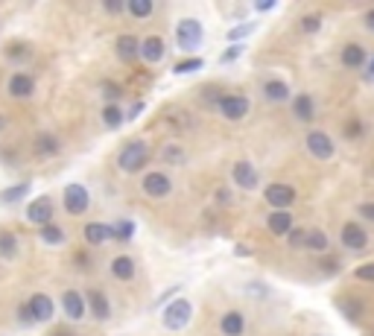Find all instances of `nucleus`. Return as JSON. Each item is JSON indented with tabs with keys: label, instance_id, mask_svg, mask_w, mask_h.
<instances>
[{
	"label": "nucleus",
	"instance_id": "1",
	"mask_svg": "<svg viewBox=\"0 0 374 336\" xmlns=\"http://www.w3.org/2000/svg\"><path fill=\"white\" fill-rule=\"evenodd\" d=\"M149 158V144L147 141H129L123 144V149L117 152V167H120L123 173H141V167L147 164Z\"/></svg>",
	"mask_w": 374,
	"mask_h": 336
},
{
	"label": "nucleus",
	"instance_id": "2",
	"mask_svg": "<svg viewBox=\"0 0 374 336\" xmlns=\"http://www.w3.org/2000/svg\"><path fill=\"white\" fill-rule=\"evenodd\" d=\"M202 38H205V30H202V21H196V18H182L179 24H175V44L185 53H193L202 47Z\"/></svg>",
	"mask_w": 374,
	"mask_h": 336
},
{
	"label": "nucleus",
	"instance_id": "3",
	"mask_svg": "<svg viewBox=\"0 0 374 336\" xmlns=\"http://www.w3.org/2000/svg\"><path fill=\"white\" fill-rule=\"evenodd\" d=\"M339 243H342L345 251L360 254V251H366V249L371 246V234H368V228H366L363 223L348 220V223H342V228H339Z\"/></svg>",
	"mask_w": 374,
	"mask_h": 336
},
{
	"label": "nucleus",
	"instance_id": "4",
	"mask_svg": "<svg viewBox=\"0 0 374 336\" xmlns=\"http://www.w3.org/2000/svg\"><path fill=\"white\" fill-rule=\"evenodd\" d=\"M304 147L316 161H330V158L337 155V141L322 129H310L307 137H304Z\"/></svg>",
	"mask_w": 374,
	"mask_h": 336
},
{
	"label": "nucleus",
	"instance_id": "5",
	"mask_svg": "<svg viewBox=\"0 0 374 336\" xmlns=\"http://www.w3.org/2000/svg\"><path fill=\"white\" fill-rule=\"evenodd\" d=\"M193 319V304L187 299H175L164 307V316H161V322L167 330H185Z\"/></svg>",
	"mask_w": 374,
	"mask_h": 336
},
{
	"label": "nucleus",
	"instance_id": "6",
	"mask_svg": "<svg viewBox=\"0 0 374 336\" xmlns=\"http://www.w3.org/2000/svg\"><path fill=\"white\" fill-rule=\"evenodd\" d=\"M263 199H266V205L275 208V211H287V208L295 205L299 193H295V187L287 185V182H272V185L263 187Z\"/></svg>",
	"mask_w": 374,
	"mask_h": 336
},
{
	"label": "nucleus",
	"instance_id": "7",
	"mask_svg": "<svg viewBox=\"0 0 374 336\" xmlns=\"http://www.w3.org/2000/svg\"><path fill=\"white\" fill-rule=\"evenodd\" d=\"M216 108H220V114L225 117V120L237 123V120H243V117H249L251 103H249V97H243V94H223L220 100H216Z\"/></svg>",
	"mask_w": 374,
	"mask_h": 336
},
{
	"label": "nucleus",
	"instance_id": "8",
	"mask_svg": "<svg viewBox=\"0 0 374 336\" xmlns=\"http://www.w3.org/2000/svg\"><path fill=\"white\" fill-rule=\"evenodd\" d=\"M339 65L345 70H360L363 73V68L368 65V50H366V44H360V42L342 44L339 47Z\"/></svg>",
	"mask_w": 374,
	"mask_h": 336
},
{
	"label": "nucleus",
	"instance_id": "9",
	"mask_svg": "<svg viewBox=\"0 0 374 336\" xmlns=\"http://www.w3.org/2000/svg\"><path fill=\"white\" fill-rule=\"evenodd\" d=\"M337 310L351 325H360L366 319L368 307H366V299H360V295H354V292H345V295H337Z\"/></svg>",
	"mask_w": 374,
	"mask_h": 336
},
{
	"label": "nucleus",
	"instance_id": "10",
	"mask_svg": "<svg viewBox=\"0 0 374 336\" xmlns=\"http://www.w3.org/2000/svg\"><path fill=\"white\" fill-rule=\"evenodd\" d=\"M65 211L70 213V216H82L85 211H88V205H91V196H88V190L82 187V185H68L65 187Z\"/></svg>",
	"mask_w": 374,
	"mask_h": 336
},
{
	"label": "nucleus",
	"instance_id": "11",
	"mask_svg": "<svg viewBox=\"0 0 374 336\" xmlns=\"http://www.w3.org/2000/svg\"><path fill=\"white\" fill-rule=\"evenodd\" d=\"M231 179H234V185L243 187V190H258L261 173H258V167H254L251 161H237V164L231 167Z\"/></svg>",
	"mask_w": 374,
	"mask_h": 336
},
{
	"label": "nucleus",
	"instance_id": "12",
	"mask_svg": "<svg viewBox=\"0 0 374 336\" xmlns=\"http://www.w3.org/2000/svg\"><path fill=\"white\" fill-rule=\"evenodd\" d=\"M141 187H144V193L149 196V199H164V196H170V190H173V182H170V175H164L161 170H155V173L144 175Z\"/></svg>",
	"mask_w": 374,
	"mask_h": 336
},
{
	"label": "nucleus",
	"instance_id": "13",
	"mask_svg": "<svg viewBox=\"0 0 374 336\" xmlns=\"http://www.w3.org/2000/svg\"><path fill=\"white\" fill-rule=\"evenodd\" d=\"M27 220L32 225H50L53 223V202H50V196H38V199H32L27 205Z\"/></svg>",
	"mask_w": 374,
	"mask_h": 336
},
{
	"label": "nucleus",
	"instance_id": "14",
	"mask_svg": "<svg viewBox=\"0 0 374 336\" xmlns=\"http://www.w3.org/2000/svg\"><path fill=\"white\" fill-rule=\"evenodd\" d=\"M292 117L299 123H313L316 120V100H313V94H295L292 97Z\"/></svg>",
	"mask_w": 374,
	"mask_h": 336
},
{
	"label": "nucleus",
	"instance_id": "15",
	"mask_svg": "<svg viewBox=\"0 0 374 336\" xmlns=\"http://www.w3.org/2000/svg\"><path fill=\"white\" fill-rule=\"evenodd\" d=\"M261 94H263V100H266V103L281 106V103H287V100H289V94H292V91H289V85L284 82V79L272 76V79H266V82H263Z\"/></svg>",
	"mask_w": 374,
	"mask_h": 336
},
{
	"label": "nucleus",
	"instance_id": "16",
	"mask_svg": "<svg viewBox=\"0 0 374 336\" xmlns=\"http://www.w3.org/2000/svg\"><path fill=\"white\" fill-rule=\"evenodd\" d=\"M164 53H167V44H164L161 35H147V38H141V58H144V62L158 65L161 58H164Z\"/></svg>",
	"mask_w": 374,
	"mask_h": 336
},
{
	"label": "nucleus",
	"instance_id": "17",
	"mask_svg": "<svg viewBox=\"0 0 374 336\" xmlns=\"http://www.w3.org/2000/svg\"><path fill=\"white\" fill-rule=\"evenodd\" d=\"M27 307L32 310V319H35V322H50V319H53V313H56L53 299H50L47 292H35L32 299L27 301Z\"/></svg>",
	"mask_w": 374,
	"mask_h": 336
},
{
	"label": "nucleus",
	"instance_id": "18",
	"mask_svg": "<svg viewBox=\"0 0 374 336\" xmlns=\"http://www.w3.org/2000/svg\"><path fill=\"white\" fill-rule=\"evenodd\" d=\"M9 94L15 97V100H27V97L35 94V79L30 73H24V70L12 73V79H9Z\"/></svg>",
	"mask_w": 374,
	"mask_h": 336
},
{
	"label": "nucleus",
	"instance_id": "19",
	"mask_svg": "<svg viewBox=\"0 0 374 336\" xmlns=\"http://www.w3.org/2000/svg\"><path fill=\"white\" fill-rule=\"evenodd\" d=\"M114 50H117V58L126 65H132L137 56H141V38H135V35H120L114 42Z\"/></svg>",
	"mask_w": 374,
	"mask_h": 336
},
{
	"label": "nucleus",
	"instance_id": "20",
	"mask_svg": "<svg viewBox=\"0 0 374 336\" xmlns=\"http://www.w3.org/2000/svg\"><path fill=\"white\" fill-rule=\"evenodd\" d=\"M62 307H65V313H68L70 322H80L82 316L88 313V304H85V299H82V292H76V290H68V292L62 295Z\"/></svg>",
	"mask_w": 374,
	"mask_h": 336
},
{
	"label": "nucleus",
	"instance_id": "21",
	"mask_svg": "<svg viewBox=\"0 0 374 336\" xmlns=\"http://www.w3.org/2000/svg\"><path fill=\"white\" fill-rule=\"evenodd\" d=\"M88 310L94 313V319H100L106 322L108 316H111V301H108V295L103 290H88V299H85Z\"/></svg>",
	"mask_w": 374,
	"mask_h": 336
},
{
	"label": "nucleus",
	"instance_id": "22",
	"mask_svg": "<svg viewBox=\"0 0 374 336\" xmlns=\"http://www.w3.org/2000/svg\"><path fill=\"white\" fill-rule=\"evenodd\" d=\"M266 228H269V234H275V237H287V234L295 228L292 211H272V213L266 216Z\"/></svg>",
	"mask_w": 374,
	"mask_h": 336
},
{
	"label": "nucleus",
	"instance_id": "23",
	"mask_svg": "<svg viewBox=\"0 0 374 336\" xmlns=\"http://www.w3.org/2000/svg\"><path fill=\"white\" fill-rule=\"evenodd\" d=\"M220 333L223 336H243L246 333V316L240 310H228L220 319Z\"/></svg>",
	"mask_w": 374,
	"mask_h": 336
},
{
	"label": "nucleus",
	"instance_id": "24",
	"mask_svg": "<svg viewBox=\"0 0 374 336\" xmlns=\"http://www.w3.org/2000/svg\"><path fill=\"white\" fill-rule=\"evenodd\" d=\"M85 240H88L91 246H103V243L114 240V231H111V225H106V223H88V225H85Z\"/></svg>",
	"mask_w": 374,
	"mask_h": 336
},
{
	"label": "nucleus",
	"instance_id": "25",
	"mask_svg": "<svg viewBox=\"0 0 374 336\" xmlns=\"http://www.w3.org/2000/svg\"><path fill=\"white\" fill-rule=\"evenodd\" d=\"M304 249L313 251V254H328V249H330V237H328L322 228H307Z\"/></svg>",
	"mask_w": 374,
	"mask_h": 336
},
{
	"label": "nucleus",
	"instance_id": "26",
	"mask_svg": "<svg viewBox=\"0 0 374 336\" xmlns=\"http://www.w3.org/2000/svg\"><path fill=\"white\" fill-rule=\"evenodd\" d=\"M363 135H366V123H363V117H360V114L345 117V123H342V137H345V141L357 144V141H363Z\"/></svg>",
	"mask_w": 374,
	"mask_h": 336
},
{
	"label": "nucleus",
	"instance_id": "27",
	"mask_svg": "<svg viewBox=\"0 0 374 336\" xmlns=\"http://www.w3.org/2000/svg\"><path fill=\"white\" fill-rule=\"evenodd\" d=\"M111 275L117 281H132L135 278V261L129 258V254H117V258L111 261Z\"/></svg>",
	"mask_w": 374,
	"mask_h": 336
},
{
	"label": "nucleus",
	"instance_id": "28",
	"mask_svg": "<svg viewBox=\"0 0 374 336\" xmlns=\"http://www.w3.org/2000/svg\"><path fill=\"white\" fill-rule=\"evenodd\" d=\"M27 193H30V182L12 185V187H6V190H0V205H15V202H21Z\"/></svg>",
	"mask_w": 374,
	"mask_h": 336
},
{
	"label": "nucleus",
	"instance_id": "29",
	"mask_svg": "<svg viewBox=\"0 0 374 336\" xmlns=\"http://www.w3.org/2000/svg\"><path fill=\"white\" fill-rule=\"evenodd\" d=\"M0 258H6V261L18 258V237L12 231H0Z\"/></svg>",
	"mask_w": 374,
	"mask_h": 336
},
{
	"label": "nucleus",
	"instance_id": "30",
	"mask_svg": "<svg viewBox=\"0 0 374 336\" xmlns=\"http://www.w3.org/2000/svg\"><path fill=\"white\" fill-rule=\"evenodd\" d=\"M123 120H126V111H123L120 106L108 103V106L103 108V123H106L108 129H120V126H123Z\"/></svg>",
	"mask_w": 374,
	"mask_h": 336
},
{
	"label": "nucleus",
	"instance_id": "31",
	"mask_svg": "<svg viewBox=\"0 0 374 336\" xmlns=\"http://www.w3.org/2000/svg\"><path fill=\"white\" fill-rule=\"evenodd\" d=\"M161 158H164V164H173V167H182L187 161V152L179 147V144H167L161 149Z\"/></svg>",
	"mask_w": 374,
	"mask_h": 336
},
{
	"label": "nucleus",
	"instance_id": "32",
	"mask_svg": "<svg viewBox=\"0 0 374 336\" xmlns=\"http://www.w3.org/2000/svg\"><path fill=\"white\" fill-rule=\"evenodd\" d=\"M205 68V58H199V56H190V58H185V62H179L173 68V73H179V76H185V73H196V70H202Z\"/></svg>",
	"mask_w": 374,
	"mask_h": 336
},
{
	"label": "nucleus",
	"instance_id": "33",
	"mask_svg": "<svg viewBox=\"0 0 374 336\" xmlns=\"http://www.w3.org/2000/svg\"><path fill=\"white\" fill-rule=\"evenodd\" d=\"M126 9H129L132 18H149L155 6H152V0H129Z\"/></svg>",
	"mask_w": 374,
	"mask_h": 336
},
{
	"label": "nucleus",
	"instance_id": "34",
	"mask_svg": "<svg viewBox=\"0 0 374 336\" xmlns=\"http://www.w3.org/2000/svg\"><path fill=\"white\" fill-rule=\"evenodd\" d=\"M42 240H44L47 246H62V243H65V231L50 223V225L42 228Z\"/></svg>",
	"mask_w": 374,
	"mask_h": 336
},
{
	"label": "nucleus",
	"instance_id": "35",
	"mask_svg": "<svg viewBox=\"0 0 374 336\" xmlns=\"http://www.w3.org/2000/svg\"><path fill=\"white\" fill-rule=\"evenodd\" d=\"M254 30H258V24H240V27H231V30L225 32V38H228L231 44H240L243 38H249Z\"/></svg>",
	"mask_w": 374,
	"mask_h": 336
},
{
	"label": "nucleus",
	"instance_id": "36",
	"mask_svg": "<svg viewBox=\"0 0 374 336\" xmlns=\"http://www.w3.org/2000/svg\"><path fill=\"white\" fill-rule=\"evenodd\" d=\"M35 149H38V155H56L58 152V141L53 135H38Z\"/></svg>",
	"mask_w": 374,
	"mask_h": 336
},
{
	"label": "nucleus",
	"instance_id": "37",
	"mask_svg": "<svg viewBox=\"0 0 374 336\" xmlns=\"http://www.w3.org/2000/svg\"><path fill=\"white\" fill-rule=\"evenodd\" d=\"M111 231H114V240H132L135 237V223L132 220H120V223H114L111 225Z\"/></svg>",
	"mask_w": 374,
	"mask_h": 336
},
{
	"label": "nucleus",
	"instance_id": "38",
	"mask_svg": "<svg viewBox=\"0 0 374 336\" xmlns=\"http://www.w3.org/2000/svg\"><path fill=\"white\" fill-rule=\"evenodd\" d=\"M319 266H322L325 275H339V272H342V261L337 258V254H330V251L319 258Z\"/></svg>",
	"mask_w": 374,
	"mask_h": 336
},
{
	"label": "nucleus",
	"instance_id": "39",
	"mask_svg": "<svg viewBox=\"0 0 374 336\" xmlns=\"http://www.w3.org/2000/svg\"><path fill=\"white\" fill-rule=\"evenodd\" d=\"M299 24H301V32L313 35V32H319V30H322V15H319V12H310V15L301 18Z\"/></svg>",
	"mask_w": 374,
	"mask_h": 336
},
{
	"label": "nucleus",
	"instance_id": "40",
	"mask_svg": "<svg viewBox=\"0 0 374 336\" xmlns=\"http://www.w3.org/2000/svg\"><path fill=\"white\" fill-rule=\"evenodd\" d=\"M354 278L363 281V284H374V261H368V263L354 269Z\"/></svg>",
	"mask_w": 374,
	"mask_h": 336
},
{
	"label": "nucleus",
	"instance_id": "41",
	"mask_svg": "<svg viewBox=\"0 0 374 336\" xmlns=\"http://www.w3.org/2000/svg\"><path fill=\"white\" fill-rule=\"evenodd\" d=\"M304 240H307V228H292V231L287 234L289 249H304Z\"/></svg>",
	"mask_w": 374,
	"mask_h": 336
},
{
	"label": "nucleus",
	"instance_id": "42",
	"mask_svg": "<svg viewBox=\"0 0 374 336\" xmlns=\"http://www.w3.org/2000/svg\"><path fill=\"white\" fill-rule=\"evenodd\" d=\"M357 216H360V223H368V225H374V199H368V202H360V205H357Z\"/></svg>",
	"mask_w": 374,
	"mask_h": 336
},
{
	"label": "nucleus",
	"instance_id": "43",
	"mask_svg": "<svg viewBox=\"0 0 374 336\" xmlns=\"http://www.w3.org/2000/svg\"><path fill=\"white\" fill-rule=\"evenodd\" d=\"M243 50H246V44H234V47H228V50L220 56V62H223V65H228V62H237V58L243 56Z\"/></svg>",
	"mask_w": 374,
	"mask_h": 336
},
{
	"label": "nucleus",
	"instance_id": "44",
	"mask_svg": "<svg viewBox=\"0 0 374 336\" xmlns=\"http://www.w3.org/2000/svg\"><path fill=\"white\" fill-rule=\"evenodd\" d=\"M144 108H147V103H144V100H137V103H135V106L126 111V120H137V117L144 114Z\"/></svg>",
	"mask_w": 374,
	"mask_h": 336
},
{
	"label": "nucleus",
	"instance_id": "45",
	"mask_svg": "<svg viewBox=\"0 0 374 336\" xmlns=\"http://www.w3.org/2000/svg\"><path fill=\"white\" fill-rule=\"evenodd\" d=\"M363 82H368V85H374V53L368 56V65L363 68Z\"/></svg>",
	"mask_w": 374,
	"mask_h": 336
},
{
	"label": "nucleus",
	"instance_id": "46",
	"mask_svg": "<svg viewBox=\"0 0 374 336\" xmlns=\"http://www.w3.org/2000/svg\"><path fill=\"white\" fill-rule=\"evenodd\" d=\"M18 319H21L24 325H35V319H32V310H30L27 304H21V307H18Z\"/></svg>",
	"mask_w": 374,
	"mask_h": 336
},
{
	"label": "nucleus",
	"instance_id": "47",
	"mask_svg": "<svg viewBox=\"0 0 374 336\" xmlns=\"http://www.w3.org/2000/svg\"><path fill=\"white\" fill-rule=\"evenodd\" d=\"M363 27H366V32H371V35H374V6L363 12Z\"/></svg>",
	"mask_w": 374,
	"mask_h": 336
},
{
	"label": "nucleus",
	"instance_id": "48",
	"mask_svg": "<svg viewBox=\"0 0 374 336\" xmlns=\"http://www.w3.org/2000/svg\"><path fill=\"white\" fill-rule=\"evenodd\" d=\"M103 97H106V100H117V97H120V88H117L114 82H106L103 85Z\"/></svg>",
	"mask_w": 374,
	"mask_h": 336
},
{
	"label": "nucleus",
	"instance_id": "49",
	"mask_svg": "<svg viewBox=\"0 0 374 336\" xmlns=\"http://www.w3.org/2000/svg\"><path fill=\"white\" fill-rule=\"evenodd\" d=\"M123 0H106V12H111V15H120L123 12Z\"/></svg>",
	"mask_w": 374,
	"mask_h": 336
},
{
	"label": "nucleus",
	"instance_id": "50",
	"mask_svg": "<svg viewBox=\"0 0 374 336\" xmlns=\"http://www.w3.org/2000/svg\"><path fill=\"white\" fill-rule=\"evenodd\" d=\"M275 6H278L275 0H261V4H254V12H272Z\"/></svg>",
	"mask_w": 374,
	"mask_h": 336
},
{
	"label": "nucleus",
	"instance_id": "51",
	"mask_svg": "<svg viewBox=\"0 0 374 336\" xmlns=\"http://www.w3.org/2000/svg\"><path fill=\"white\" fill-rule=\"evenodd\" d=\"M9 56H12V58H21V56H24V58H27L30 50H27V47L21 50V44H12V47H9Z\"/></svg>",
	"mask_w": 374,
	"mask_h": 336
},
{
	"label": "nucleus",
	"instance_id": "52",
	"mask_svg": "<svg viewBox=\"0 0 374 336\" xmlns=\"http://www.w3.org/2000/svg\"><path fill=\"white\" fill-rule=\"evenodd\" d=\"M246 292H251V295H269V290H266L263 284H249Z\"/></svg>",
	"mask_w": 374,
	"mask_h": 336
},
{
	"label": "nucleus",
	"instance_id": "53",
	"mask_svg": "<svg viewBox=\"0 0 374 336\" xmlns=\"http://www.w3.org/2000/svg\"><path fill=\"white\" fill-rule=\"evenodd\" d=\"M234 251H237V254H243V258H249V254H251V249H249V246H237Z\"/></svg>",
	"mask_w": 374,
	"mask_h": 336
},
{
	"label": "nucleus",
	"instance_id": "54",
	"mask_svg": "<svg viewBox=\"0 0 374 336\" xmlns=\"http://www.w3.org/2000/svg\"><path fill=\"white\" fill-rule=\"evenodd\" d=\"M4 126H6V120H4V117H0V132H4Z\"/></svg>",
	"mask_w": 374,
	"mask_h": 336
},
{
	"label": "nucleus",
	"instance_id": "55",
	"mask_svg": "<svg viewBox=\"0 0 374 336\" xmlns=\"http://www.w3.org/2000/svg\"><path fill=\"white\" fill-rule=\"evenodd\" d=\"M56 336H70V333H68V330H58V333H56Z\"/></svg>",
	"mask_w": 374,
	"mask_h": 336
},
{
	"label": "nucleus",
	"instance_id": "56",
	"mask_svg": "<svg viewBox=\"0 0 374 336\" xmlns=\"http://www.w3.org/2000/svg\"><path fill=\"white\" fill-rule=\"evenodd\" d=\"M366 336H374V330H368V333H366Z\"/></svg>",
	"mask_w": 374,
	"mask_h": 336
},
{
	"label": "nucleus",
	"instance_id": "57",
	"mask_svg": "<svg viewBox=\"0 0 374 336\" xmlns=\"http://www.w3.org/2000/svg\"><path fill=\"white\" fill-rule=\"evenodd\" d=\"M316 336H325V333H316Z\"/></svg>",
	"mask_w": 374,
	"mask_h": 336
}]
</instances>
